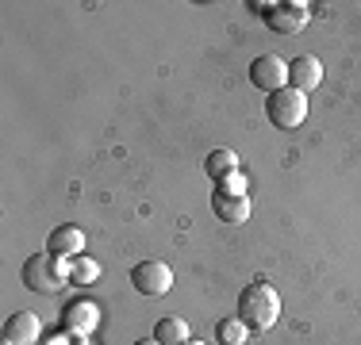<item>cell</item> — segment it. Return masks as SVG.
I'll return each instance as SVG.
<instances>
[{"mask_svg":"<svg viewBox=\"0 0 361 345\" xmlns=\"http://www.w3.org/2000/svg\"><path fill=\"white\" fill-rule=\"evenodd\" d=\"M246 334H250V326H246L238 315L219 318V322H216V341L219 345H246Z\"/></svg>","mask_w":361,"mask_h":345,"instance_id":"cell-14","label":"cell"},{"mask_svg":"<svg viewBox=\"0 0 361 345\" xmlns=\"http://www.w3.org/2000/svg\"><path fill=\"white\" fill-rule=\"evenodd\" d=\"M250 84L254 89H262L265 96H273V92L288 89V62L277 54H262L250 62Z\"/></svg>","mask_w":361,"mask_h":345,"instance_id":"cell-4","label":"cell"},{"mask_svg":"<svg viewBox=\"0 0 361 345\" xmlns=\"http://www.w3.org/2000/svg\"><path fill=\"white\" fill-rule=\"evenodd\" d=\"M216 188L219 192H231V196H246V177L243 172H231V177H223Z\"/></svg>","mask_w":361,"mask_h":345,"instance_id":"cell-16","label":"cell"},{"mask_svg":"<svg viewBox=\"0 0 361 345\" xmlns=\"http://www.w3.org/2000/svg\"><path fill=\"white\" fill-rule=\"evenodd\" d=\"M20 280L27 284L31 291H39V296H54V291H62L66 284H70V265L54 253H35V257L23 261Z\"/></svg>","mask_w":361,"mask_h":345,"instance_id":"cell-2","label":"cell"},{"mask_svg":"<svg viewBox=\"0 0 361 345\" xmlns=\"http://www.w3.org/2000/svg\"><path fill=\"white\" fill-rule=\"evenodd\" d=\"M265 115L277 131H296L300 123L307 119V96L296 89H281L265 100Z\"/></svg>","mask_w":361,"mask_h":345,"instance_id":"cell-3","label":"cell"},{"mask_svg":"<svg viewBox=\"0 0 361 345\" xmlns=\"http://www.w3.org/2000/svg\"><path fill=\"white\" fill-rule=\"evenodd\" d=\"M185 345H204V341H185Z\"/></svg>","mask_w":361,"mask_h":345,"instance_id":"cell-19","label":"cell"},{"mask_svg":"<svg viewBox=\"0 0 361 345\" xmlns=\"http://www.w3.org/2000/svg\"><path fill=\"white\" fill-rule=\"evenodd\" d=\"M307 20H312V4H304V0H285V4H273L269 15H265L269 31H277V34H300V31L307 27Z\"/></svg>","mask_w":361,"mask_h":345,"instance_id":"cell-6","label":"cell"},{"mask_svg":"<svg viewBox=\"0 0 361 345\" xmlns=\"http://www.w3.org/2000/svg\"><path fill=\"white\" fill-rule=\"evenodd\" d=\"M39 334H42L39 315H31V310H16V315H8L4 341H12V345H35Z\"/></svg>","mask_w":361,"mask_h":345,"instance_id":"cell-8","label":"cell"},{"mask_svg":"<svg viewBox=\"0 0 361 345\" xmlns=\"http://www.w3.org/2000/svg\"><path fill=\"white\" fill-rule=\"evenodd\" d=\"M154 341H158V345H185V341H192V338H188V322H185V318H177V315L158 318V326H154Z\"/></svg>","mask_w":361,"mask_h":345,"instance_id":"cell-12","label":"cell"},{"mask_svg":"<svg viewBox=\"0 0 361 345\" xmlns=\"http://www.w3.org/2000/svg\"><path fill=\"white\" fill-rule=\"evenodd\" d=\"M131 284L139 296H166L173 288V269L166 261H139L131 269Z\"/></svg>","mask_w":361,"mask_h":345,"instance_id":"cell-5","label":"cell"},{"mask_svg":"<svg viewBox=\"0 0 361 345\" xmlns=\"http://www.w3.org/2000/svg\"><path fill=\"white\" fill-rule=\"evenodd\" d=\"M97 276H100V265L92 257H77L70 265V284H92Z\"/></svg>","mask_w":361,"mask_h":345,"instance_id":"cell-15","label":"cell"},{"mask_svg":"<svg viewBox=\"0 0 361 345\" xmlns=\"http://www.w3.org/2000/svg\"><path fill=\"white\" fill-rule=\"evenodd\" d=\"M135 345H158V341H154V338H150V341H146V338H142V341H135Z\"/></svg>","mask_w":361,"mask_h":345,"instance_id":"cell-18","label":"cell"},{"mask_svg":"<svg viewBox=\"0 0 361 345\" xmlns=\"http://www.w3.org/2000/svg\"><path fill=\"white\" fill-rule=\"evenodd\" d=\"M4 345H12V341H4Z\"/></svg>","mask_w":361,"mask_h":345,"instance_id":"cell-21","label":"cell"},{"mask_svg":"<svg viewBox=\"0 0 361 345\" xmlns=\"http://www.w3.org/2000/svg\"><path fill=\"white\" fill-rule=\"evenodd\" d=\"M47 345H66V338H50Z\"/></svg>","mask_w":361,"mask_h":345,"instance_id":"cell-17","label":"cell"},{"mask_svg":"<svg viewBox=\"0 0 361 345\" xmlns=\"http://www.w3.org/2000/svg\"><path fill=\"white\" fill-rule=\"evenodd\" d=\"M62 322H66V330H70V334H77V338H85V334H92V330H97L100 310H97V303H85V299H77V303L66 307Z\"/></svg>","mask_w":361,"mask_h":345,"instance_id":"cell-11","label":"cell"},{"mask_svg":"<svg viewBox=\"0 0 361 345\" xmlns=\"http://www.w3.org/2000/svg\"><path fill=\"white\" fill-rule=\"evenodd\" d=\"M323 84V62L315 54H300V58H292L288 62V89H296V92H312V89H319Z\"/></svg>","mask_w":361,"mask_h":345,"instance_id":"cell-7","label":"cell"},{"mask_svg":"<svg viewBox=\"0 0 361 345\" xmlns=\"http://www.w3.org/2000/svg\"><path fill=\"white\" fill-rule=\"evenodd\" d=\"M212 211H216L219 222H246L254 207H250V196H231V192H219L216 188V196H212Z\"/></svg>","mask_w":361,"mask_h":345,"instance_id":"cell-10","label":"cell"},{"mask_svg":"<svg viewBox=\"0 0 361 345\" xmlns=\"http://www.w3.org/2000/svg\"><path fill=\"white\" fill-rule=\"evenodd\" d=\"M238 318H243L250 330H269L281 318V296L269 280H254L238 291Z\"/></svg>","mask_w":361,"mask_h":345,"instance_id":"cell-1","label":"cell"},{"mask_svg":"<svg viewBox=\"0 0 361 345\" xmlns=\"http://www.w3.org/2000/svg\"><path fill=\"white\" fill-rule=\"evenodd\" d=\"M81 345H89V341H85V338H81Z\"/></svg>","mask_w":361,"mask_h":345,"instance_id":"cell-20","label":"cell"},{"mask_svg":"<svg viewBox=\"0 0 361 345\" xmlns=\"http://www.w3.org/2000/svg\"><path fill=\"white\" fill-rule=\"evenodd\" d=\"M47 253L62 257V261H77V257L85 253V234H81L77 227H58V230H50Z\"/></svg>","mask_w":361,"mask_h":345,"instance_id":"cell-9","label":"cell"},{"mask_svg":"<svg viewBox=\"0 0 361 345\" xmlns=\"http://www.w3.org/2000/svg\"><path fill=\"white\" fill-rule=\"evenodd\" d=\"M204 172H208L212 180H223V177H231V172H238V153L235 150H212L208 161H204Z\"/></svg>","mask_w":361,"mask_h":345,"instance_id":"cell-13","label":"cell"}]
</instances>
